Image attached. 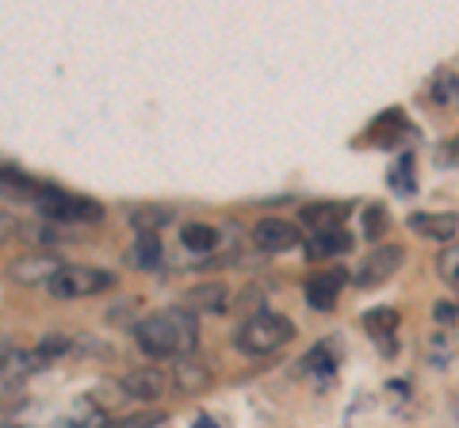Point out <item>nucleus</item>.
Wrapping results in <instances>:
<instances>
[{
    "mask_svg": "<svg viewBox=\"0 0 459 428\" xmlns=\"http://www.w3.org/2000/svg\"><path fill=\"white\" fill-rule=\"evenodd\" d=\"M134 340L150 360H184L199 345V318L184 306L177 310H157L150 318H142L134 325Z\"/></svg>",
    "mask_w": 459,
    "mask_h": 428,
    "instance_id": "1",
    "label": "nucleus"
},
{
    "mask_svg": "<svg viewBox=\"0 0 459 428\" xmlns=\"http://www.w3.org/2000/svg\"><path fill=\"white\" fill-rule=\"evenodd\" d=\"M291 340H295V321L283 318V313H272V310L253 313L234 333V345L241 355H272L283 345H291Z\"/></svg>",
    "mask_w": 459,
    "mask_h": 428,
    "instance_id": "2",
    "label": "nucleus"
},
{
    "mask_svg": "<svg viewBox=\"0 0 459 428\" xmlns=\"http://www.w3.org/2000/svg\"><path fill=\"white\" fill-rule=\"evenodd\" d=\"M39 222L50 226H96L104 222V207L89 195H74L62 188H42V195L35 199Z\"/></svg>",
    "mask_w": 459,
    "mask_h": 428,
    "instance_id": "3",
    "label": "nucleus"
},
{
    "mask_svg": "<svg viewBox=\"0 0 459 428\" xmlns=\"http://www.w3.org/2000/svg\"><path fill=\"white\" fill-rule=\"evenodd\" d=\"M115 287V276L108 268H92V264H62L54 272V279L47 283V291L54 298H96V295H108Z\"/></svg>",
    "mask_w": 459,
    "mask_h": 428,
    "instance_id": "4",
    "label": "nucleus"
},
{
    "mask_svg": "<svg viewBox=\"0 0 459 428\" xmlns=\"http://www.w3.org/2000/svg\"><path fill=\"white\" fill-rule=\"evenodd\" d=\"M402 261H406L402 245H379V249H371L364 261H360V268H356V276H352L356 287H379V283H386V279L398 272Z\"/></svg>",
    "mask_w": 459,
    "mask_h": 428,
    "instance_id": "5",
    "label": "nucleus"
},
{
    "mask_svg": "<svg viewBox=\"0 0 459 428\" xmlns=\"http://www.w3.org/2000/svg\"><path fill=\"white\" fill-rule=\"evenodd\" d=\"M253 245L264 253H291L303 245V230L287 218H261L253 230Z\"/></svg>",
    "mask_w": 459,
    "mask_h": 428,
    "instance_id": "6",
    "label": "nucleus"
},
{
    "mask_svg": "<svg viewBox=\"0 0 459 428\" xmlns=\"http://www.w3.org/2000/svg\"><path fill=\"white\" fill-rule=\"evenodd\" d=\"M57 268H62V261H57L54 253H23L12 261L8 276L16 283H23V287H31V283H50Z\"/></svg>",
    "mask_w": 459,
    "mask_h": 428,
    "instance_id": "7",
    "label": "nucleus"
},
{
    "mask_svg": "<svg viewBox=\"0 0 459 428\" xmlns=\"http://www.w3.org/2000/svg\"><path fill=\"white\" fill-rule=\"evenodd\" d=\"M119 387L131 398H138V402H157V398L169 390V375L157 371V367H134L119 379Z\"/></svg>",
    "mask_w": 459,
    "mask_h": 428,
    "instance_id": "8",
    "label": "nucleus"
},
{
    "mask_svg": "<svg viewBox=\"0 0 459 428\" xmlns=\"http://www.w3.org/2000/svg\"><path fill=\"white\" fill-rule=\"evenodd\" d=\"M230 303V287L226 283H195V287L184 291V310L188 313H226Z\"/></svg>",
    "mask_w": 459,
    "mask_h": 428,
    "instance_id": "9",
    "label": "nucleus"
},
{
    "mask_svg": "<svg viewBox=\"0 0 459 428\" xmlns=\"http://www.w3.org/2000/svg\"><path fill=\"white\" fill-rule=\"evenodd\" d=\"M211 382H214V375L204 360L184 355V360H177V367H172V387L180 394H204V390H211Z\"/></svg>",
    "mask_w": 459,
    "mask_h": 428,
    "instance_id": "10",
    "label": "nucleus"
},
{
    "mask_svg": "<svg viewBox=\"0 0 459 428\" xmlns=\"http://www.w3.org/2000/svg\"><path fill=\"white\" fill-rule=\"evenodd\" d=\"M344 272H318V276H310L307 279V303L314 310H333L337 303V295L344 291Z\"/></svg>",
    "mask_w": 459,
    "mask_h": 428,
    "instance_id": "11",
    "label": "nucleus"
},
{
    "mask_svg": "<svg viewBox=\"0 0 459 428\" xmlns=\"http://www.w3.org/2000/svg\"><path fill=\"white\" fill-rule=\"evenodd\" d=\"M161 237H157L153 230H138V237L131 241V249H126V264L138 268V272H150V268L161 264Z\"/></svg>",
    "mask_w": 459,
    "mask_h": 428,
    "instance_id": "12",
    "label": "nucleus"
},
{
    "mask_svg": "<svg viewBox=\"0 0 459 428\" xmlns=\"http://www.w3.org/2000/svg\"><path fill=\"white\" fill-rule=\"evenodd\" d=\"M410 230L444 245V241H452L455 230H459V214H425L421 210V214H413V218H410Z\"/></svg>",
    "mask_w": 459,
    "mask_h": 428,
    "instance_id": "13",
    "label": "nucleus"
},
{
    "mask_svg": "<svg viewBox=\"0 0 459 428\" xmlns=\"http://www.w3.org/2000/svg\"><path fill=\"white\" fill-rule=\"evenodd\" d=\"M349 214H352L349 203H333V199H325V203H307L303 210H299V218L322 234V230H337L341 218H349Z\"/></svg>",
    "mask_w": 459,
    "mask_h": 428,
    "instance_id": "14",
    "label": "nucleus"
},
{
    "mask_svg": "<svg viewBox=\"0 0 459 428\" xmlns=\"http://www.w3.org/2000/svg\"><path fill=\"white\" fill-rule=\"evenodd\" d=\"M0 195L4 199H16V203H31L42 195V184L31 180L27 173H20V168H0Z\"/></svg>",
    "mask_w": 459,
    "mask_h": 428,
    "instance_id": "15",
    "label": "nucleus"
},
{
    "mask_svg": "<svg viewBox=\"0 0 459 428\" xmlns=\"http://www.w3.org/2000/svg\"><path fill=\"white\" fill-rule=\"evenodd\" d=\"M349 249H352V234L344 230V226H337V230L314 234L307 256H310V261H329V256H341V253H349Z\"/></svg>",
    "mask_w": 459,
    "mask_h": 428,
    "instance_id": "16",
    "label": "nucleus"
},
{
    "mask_svg": "<svg viewBox=\"0 0 459 428\" xmlns=\"http://www.w3.org/2000/svg\"><path fill=\"white\" fill-rule=\"evenodd\" d=\"M180 245L192 253H211V249H219V230L207 222H188V226H180Z\"/></svg>",
    "mask_w": 459,
    "mask_h": 428,
    "instance_id": "17",
    "label": "nucleus"
},
{
    "mask_svg": "<svg viewBox=\"0 0 459 428\" xmlns=\"http://www.w3.org/2000/svg\"><path fill=\"white\" fill-rule=\"evenodd\" d=\"M437 276L448 287H459V245H444V253L437 256Z\"/></svg>",
    "mask_w": 459,
    "mask_h": 428,
    "instance_id": "18",
    "label": "nucleus"
},
{
    "mask_svg": "<svg viewBox=\"0 0 459 428\" xmlns=\"http://www.w3.org/2000/svg\"><path fill=\"white\" fill-rule=\"evenodd\" d=\"M410 168H413L410 157H402V161L391 168V184L398 192H413V173H410Z\"/></svg>",
    "mask_w": 459,
    "mask_h": 428,
    "instance_id": "19",
    "label": "nucleus"
},
{
    "mask_svg": "<svg viewBox=\"0 0 459 428\" xmlns=\"http://www.w3.org/2000/svg\"><path fill=\"white\" fill-rule=\"evenodd\" d=\"M386 230V207H368V222H364V234L371 237V241H379V234Z\"/></svg>",
    "mask_w": 459,
    "mask_h": 428,
    "instance_id": "20",
    "label": "nucleus"
},
{
    "mask_svg": "<svg viewBox=\"0 0 459 428\" xmlns=\"http://www.w3.org/2000/svg\"><path fill=\"white\" fill-rule=\"evenodd\" d=\"M165 417L161 413H134V417H123V421H111V428H157Z\"/></svg>",
    "mask_w": 459,
    "mask_h": 428,
    "instance_id": "21",
    "label": "nucleus"
},
{
    "mask_svg": "<svg viewBox=\"0 0 459 428\" xmlns=\"http://www.w3.org/2000/svg\"><path fill=\"white\" fill-rule=\"evenodd\" d=\"M23 234V222L16 218V214L0 210V245H8V241H16Z\"/></svg>",
    "mask_w": 459,
    "mask_h": 428,
    "instance_id": "22",
    "label": "nucleus"
},
{
    "mask_svg": "<svg viewBox=\"0 0 459 428\" xmlns=\"http://www.w3.org/2000/svg\"><path fill=\"white\" fill-rule=\"evenodd\" d=\"M12 352H16V348H12V345H8V340H4V337H0V371H4V364H8V355H12Z\"/></svg>",
    "mask_w": 459,
    "mask_h": 428,
    "instance_id": "23",
    "label": "nucleus"
},
{
    "mask_svg": "<svg viewBox=\"0 0 459 428\" xmlns=\"http://www.w3.org/2000/svg\"><path fill=\"white\" fill-rule=\"evenodd\" d=\"M195 428H219V424H214V421H207V417H199V421H195Z\"/></svg>",
    "mask_w": 459,
    "mask_h": 428,
    "instance_id": "24",
    "label": "nucleus"
},
{
    "mask_svg": "<svg viewBox=\"0 0 459 428\" xmlns=\"http://www.w3.org/2000/svg\"><path fill=\"white\" fill-rule=\"evenodd\" d=\"M12 428H16V424H12Z\"/></svg>",
    "mask_w": 459,
    "mask_h": 428,
    "instance_id": "25",
    "label": "nucleus"
}]
</instances>
